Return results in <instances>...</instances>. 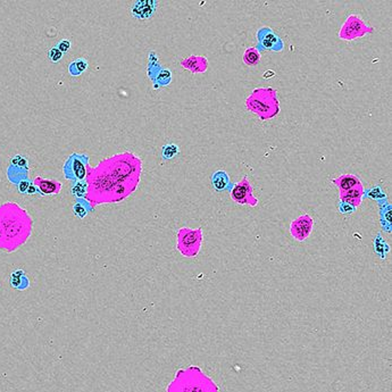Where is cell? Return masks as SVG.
<instances>
[{"label":"cell","instance_id":"cell-12","mask_svg":"<svg viewBox=\"0 0 392 392\" xmlns=\"http://www.w3.org/2000/svg\"><path fill=\"white\" fill-rule=\"evenodd\" d=\"M365 194V189L363 183L358 184L357 186L352 187V189L344 191V192L339 193V199L341 203H346L351 205L352 207H359L361 203H363V198Z\"/></svg>","mask_w":392,"mask_h":392},{"label":"cell","instance_id":"cell-3","mask_svg":"<svg viewBox=\"0 0 392 392\" xmlns=\"http://www.w3.org/2000/svg\"><path fill=\"white\" fill-rule=\"evenodd\" d=\"M166 392H220V387L199 366H187L176 370Z\"/></svg>","mask_w":392,"mask_h":392},{"label":"cell","instance_id":"cell-13","mask_svg":"<svg viewBox=\"0 0 392 392\" xmlns=\"http://www.w3.org/2000/svg\"><path fill=\"white\" fill-rule=\"evenodd\" d=\"M181 66L185 70L190 71L191 73L198 74V73H205L208 68V61L206 57L204 56H195V55H191V56L186 57L181 61Z\"/></svg>","mask_w":392,"mask_h":392},{"label":"cell","instance_id":"cell-1","mask_svg":"<svg viewBox=\"0 0 392 392\" xmlns=\"http://www.w3.org/2000/svg\"><path fill=\"white\" fill-rule=\"evenodd\" d=\"M142 173V160L135 153L125 151L101 160L96 167H88L85 199L95 208L102 204H116L138 189Z\"/></svg>","mask_w":392,"mask_h":392},{"label":"cell","instance_id":"cell-27","mask_svg":"<svg viewBox=\"0 0 392 392\" xmlns=\"http://www.w3.org/2000/svg\"><path fill=\"white\" fill-rule=\"evenodd\" d=\"M71 46H72L71 40L63 39L61 41H58V44L56 45V48H58L64 54V53H67V51H70Z\"/></svg>","mask_w":392,"mask_h":392},{"label":"cell","instance_id":"cell-14","mask_svg":"<svg viewBox=\"0 0 392 392\" xmlns=\"http://www.w3.org/2000/svg\"><path fill=\"white\" fill-rule=\"evenodd\" d=\"M332 183L338 187L339 193L352 189V187L360 184L361 181L355 174H341L340 176L332 178Z\"/></svg>","mask_w":392,"mask_h":392},{"label":"cell","instance_id":"cell-9","mask_svg":"<svg viewBox=\"0 0 392 392\" xmlns=\"http://www.w3.org/2000/svg\"><path fill=\"white\" fill-rule=\"evenodd\" d=\"M314 229V219L309 214H302L290 224V234L296 241L304 242L309 238Z\"/></svg>","mask_w":392,"mask_h":392},{"label":"cell","instance_id":"cell-6","mask_svg":"<svg viewBox=\"0 0 392 392\" xmlns=\"http://www.w3.org/2000/svg\"><path fill=\"white\" fill-rule=\"evenodd\" d=\"M373 32L374 28L366 23L360 16L351 14L347 17L346 22L342 24V27H341L338 33V37L340 40L352 41Z\"/></svg>","mask_w":392,"mask_h":392},{"label":"cell","instance_id":"cell-17","mask_svg":"<svg viewBox=\"0 0 392 392\" xmlns=\"http://www.w3.org/2000/svg\"><path fill=\"white\" fill-rule=\"evenodd\" d=\"M212 184L216 191H224L230 185V177L225 170H216L212 176Z\"/></svg>","mask_w":392,"mask_h":392},{"label":"cell","instance_id":"cell-21","mask_svg":"<svg viewBox=\"0 0 392 392\" xmlns=\"http://www.w3.org/2000/svg\"><path fill=\"white\" fill-rule=\"evenodd\" d=\"M71 192L76 199L85 198L88 193V183L87 181H76L71 187Z\"/></svg>","mask_w":392,"mask_h":392},{"label":"cell","instance_id":"cell-26","mask_svg":"<svg viewBox=\"0 0 392 392\" xmlns=\"http://www.w3.org/2000/svg\"><path fill=\"white\" fill-rule=\"evenodd\" d=\"M63 53L61 50H59L58 48H56V47H53V48H50L48 50V58L49 61H51L53 63H58L61 62L63 59Z\"/></svg>","mask_w":392,"mask_h":392},{"label":"cell","instance_id":"cell-22","mask_svg":"<svg viewBox=\"0 0 392 392\" xmlns=\"http://www.w3.org/2000/svg\"><path fill=\"white\" fill-rule=\"evenodd\" d=\"M16 186H17V190H19V192L22 193V194H36V193H38V190H37L36 185H34L33 181H30L29 178L19 182L16 184Z\"/></svg>","mask_w":392,"mask_h":392},{"label":"cell","instance_id":"cell-7","mask_svg":"<svg viewBox=\"0 0 392 392\" xmlns=\"http://www.w3.org/2000/svg\"><path fill=\"white\" fill-rule=\"evenodd\" d=\"M89 167V156L73 153L68 157L63 167L64 176L70 181H84Z\"/></svg>","mask_w":392,"mask_h":392},{"label":"cell","instance_id":"cell-19","mask_svg":"<svg viewBox=\"0 0 392 392\" xmlns=\"http://www.w3.org/2000/svg\"><path fill=\"white\" fill-rule=\"evenodd\" d=\"M261 59H262V55L257 49V47H250V48L246 49L244 53V56H242V61H244L245 65L249 67L257 66L259 62H261Z\"/></svg>","mask_w":392,"mask_h":392},{"label":"cell","instance_id":"cell-4","mask_svg":"<svg viewBox=\"0 0 392 392\" xmlns=\"http://www.w3.org/2000/svg\"><path fill=\"white\" fill-rule=\"evenodd\" d=\"M246 108L256 114L261 121H268L280 114L278 91L273 87L256 88L246 98Z\"/></svg>","mask_w":392,"mask_h":392},{"label":"cell","instance_id":"cell-8","mask_svg":"<svg viewBox=\"0 0 392 392\" xmlns=\"http://www.w3.org/2000/svg\"><path fill=\"white\" fill-rule=\"evenodd\" d=\"M230 197L234 203L241 206L256 207L258 205V199L255 195V189L247 175L236 183L230 191Z\"/></svg>","mask_w":392,"mask_h":392},{"label":"cell","instance_id":"cell-25","mask_svg":"<svg viewBox=\"0 0 392 392\" xmlns=\"http://www.w3.org/2000/svg\"><path fill=\"white\" fill-rule=\"evenodd\" d=\"M170 80H172V73H170V71H168V70H161L156 76L157 83L160 84V85L169 84Z\"/></svg>","mask_w":392,"mask_h":392},{"label":"cell","instance_id":"cell-16","mask_svg":"<svg viewBox=\"0 0 392 392\" xmlns=\"http://www.w3.org/2000/svg\"><path fill=\"white\" fill-rule=\"evenodd\" d=\"M261 31L264 32V37H259V42H261L264 48L276 50L275 47H279V50L283 49V42L281 41L280 38L276 36V34L273 33L270 29L263 28Z\"/></svg>","mask_w":392,"mask_h":392},{"label":"cell","instance_id":"cell-28","mask_svg":"<svg viewBox=\"0 0 392 392\" xmlns=\"http://www.w3.org/2000/svg\"><path fill=\"white\" fill-rule=\"evenodd\" d=\"M339 208H340V212L343 213V214H346V213H347V214H351V213H353V212L356 211L355 207H352L351 205L346 204V203H341Z\"/></svg>","mask_w":392,"mask_h":392},{"label":"cell","instance_id":"cell-23","mask_svg":"<svg viewBox=\"0 0 392 392\" xmlns=\"http://www.w3.org/2000/svg\"><path fill=\"white\" fill-rule=\"evenodd\" d=\"M178 153H180V148H178V146L175 143L165 144L163 149H161V156H163V158L166 160L175 158Z\"/></svg>","mask_w":392,"mask_h":392},{"label":"cell","instance_id":"cell-5","mask_svg":"<svg viewBox=\"0 0 392 392\" xmlns=\"http://www.w3.org/2000/svg\"><path fill=\"white\" fill-rule=\"evenodd\" d=\"M203 229L181 228L176 233V249L183 257L194 258L199 255L203 247Z\"/></svg>","mask_w":392,"mask_h":392},{"label":"cell","instance_id":"cell-15","mask_svg":"<svg viewBox=\"0 0 392 392\" xmlns=\"http://www.w3.org/2000/svg\"><path fill=\"white\" fill-rule=\"evenodd\" d=\"M10 284L12 288L20 291H24L30 288V280L28 278L27 273L22 268H17L14 270L10 275Z\"/></svg>","mask_w":392,"mask_h":392},{"label":"cell","instance_id":"cell-29","mask_svg":"<svg viewBox=\"0 0 392 392\" xmlns=\"http://www.w3.org/2000/svg\"><path fill=\"white\" fill-rule=\"evenodd\" d=\"M274 76H275V72L268 70V71L265 72V73H264L263 78L264 79H270V78H274Z\"/></svg>","mask_w":392,"mask_h":392},{"label":"cell","instance_id":"cell-24","mask_svg":"<svg viewBox=\"0 0 392 392\" xmlns=\"http://www.w3.org/2000/svg\"><path fill=\"white\" fill-rule=\"evenodd\" d=\"M12 166H16V167H21V168H25V169H30L29 166V160L25 156L23 155H15L11 158V164Z\"/></svg>","mask_w":392,"mask_h":392},{"label":"cell","instance_id":"cell-10","mask_svg":"<svg viewBox=\"0 0 392 392\" xmlns=\"http://www.w3.org/2000/svg\"><path fill=\"white\" fill-rule=\"evenodd\" d=\"M157 7L158 2L156 0H136L130 7V14L134 20L144 22L155 15Z\"/></svg>","mask_w":392,"mask_h":392},{"label":"cell","instance_id":"cell-2","mask_svg":"<svg viewBox=\"0 0 392 392\" xmlns=\"http://www.w3.org/2000/svg\"><path fill=\"white\" fill-rule=\"evenodd\" d=\"M33 230V220L19 204L7 202L0 205V237L2 250L13 253L27 244Z\"/></svg>","mask_w":392,"mask_h":392},{"label":"cell","instance_id":"cell-18","mask_svg":"<svg viewBox=\"0 0 392 392\" xmlns=\"http://www.w3.org/2000/svg\"><path fill=\"white\" fill-rule=\"evenodd\" d=\"M92 211H93V207L85 198H81V199L75 200V203L73 205V213L76 217L83 220L84 217Z\"/></svg>","mask_w":392,"mask_h":392},{"label":"cell","instance_id":"cell-20","mask_svg":"<svg viewBox=\"0 0 392 392\" xmlns=\"http://www.w3.org/2000/svg\"><path fill=\"white\" fill-rule=\"evenodd\" d=\"M89 63L85 58H78L74 59L70 65H68V73L72 76H79L83 74L88 70Z\"/></svg>","mask_w":392,"mask_h":392},{"label":"cell","instance_id":"cell-11","mask_svg":"<svg viewBox=\"0 0 392 392\" xmlns=\"http://www.w3.org/2000/svg\"><path fill=\"white\" fill-rule=\"evenodd\" d=\"M33 183L37 187L38 193H40L41 195H56L63 189L62 183L57 180H53V178L37 176L34 177Z\"/></svg>","mask_w":392,"mask_h":392}]
</instances>
